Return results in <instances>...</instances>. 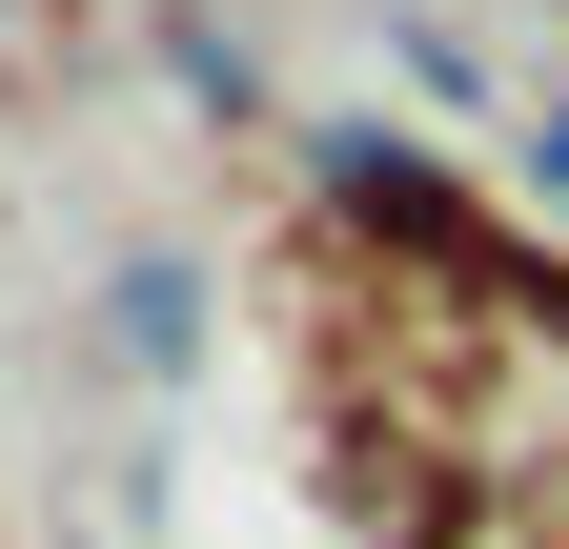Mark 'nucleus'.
Returning a JSON list of instances; mask_svg holds the SVG:
<instances>
[{"instance_id":"f257e3e1","label":"nucleus","mask_w":569,"mask_h":549,"mask_svg":"<svg viewBox=\"0 0 569 549\" xmlns=\"http://www.w3.org/2000/svg\"><path fill=\"white\" fill-rule=\"evenodd\" d=\"M549 163H569V122H549Z\"/></svg>"}]
</instances>
